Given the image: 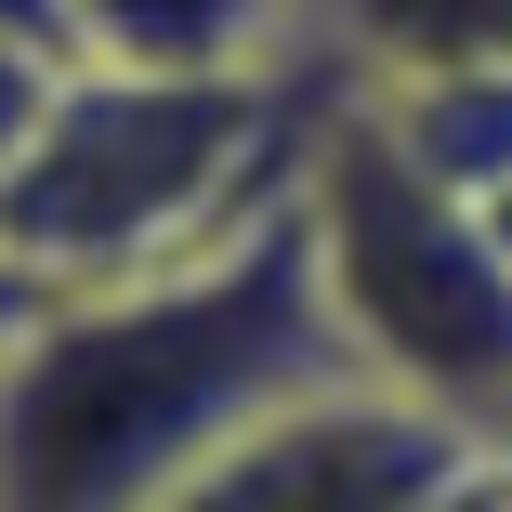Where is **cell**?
Returning a JSON list of instances; mask_svg holds the SVG:
<instances>
[{
	"label": "cell",
	"mask_w": 512,
	"mask_h": 512,
	"mask_svg": "<svg viewBox=\"0 0 512 512\" xmlns=\"http://www.w3.org/2000/svg\"><path fill=\"white\" fill-rule=\"evenodd\" d=\"M368 381L302 184L224 250L158 263L132 289H66L0 355V512H171L276 407Z\"/></svg>",
	"instance_id": "6da1fadb"
},
{
	"label": "cell",
	"mask_w": 512,
	"mask_h": 512,
	"mask_svg": "<svg viewBox=\"0 0 512 512\" xmlns=\"http://www.w3.org/2000/svg\"><path fill=\"white\" fill-rule=\"evenodd\" d=\"M302 145H316V119L289 132L263 66H119V53H92V66H66L40 145L0 184V250L53 302L132 289L158 263H197L237 224H263L302 184Z\"/></svg>",
	"instance_id": "7a4b0ae2"
},
{
	"label": "cell",
	"mask_w": 512,
	"mask_h": 512,
	"mask_svg": "<svg viewBox=\"0 0 512 512\" xmlns=\"http://www.w3.org/2000/svg\"><path fill=\"white\" fill-rule=\"evenodd\" d=\"M302 211H316L329 316L368 381L447 407L486 447L512 407V237L499 211L447 197L421 158L394 145L381 106H329L302 145Z\"/></svg>",
	"instance_id": "3957f363"
},
{
	"label": "cell",
	"mask_w": 512,
	"mask_h": 512,
	"mask_svg": "<svg viewBox=\"0 0 512 512\" xmlns=\"http://www.w3.org/2000/svg\"><path fill=\"white\" fill-rule=\"evenodd\" d=\"M473 473H486V447L447 407L394 394V381H329V394L276 407L263 434H237L171 512H434Z\"/></svg>",
	"instance_id": "277c9868"
},
{
	"label": "cell",
	"mask_w": 512,
	"mask_h": 512,
	"mask_svg": "<svg viewBox=\"0 0 512 512\" xmlns=\"http://www.w3.org/2000/svg\"><path fill=\"white\" fill-rule=\"evenodd\" d=\"M329 27L381 92L407 79H512V0H329Z\"/></svg>",
	"instance_id": "5b68a950"
},
{
	"label": "cell",
	"mask_w": 512,
	"mask_h": 512,
	"mask_svg": "<svg viewBox=\"0 0 512 512\" xmlns=\"http://www.w3.org/2000/svg\"><path fill=\"white\" fill-rule=\"evenodd\" d=\"M53 92H66V53H40V40H14V27H0V184H14V158L40 145Z\"/></svg>",
	"instance_id": "8992f818"
},
{
	"label": "cell",
	"mask_w": 512,
	"mask_h": 512,
	"mask_svg": "<svg viewBox=\"0 0 512 512\" xmlns=\"http://www.w3.org/2000/svg\"><path fill=\"white\" fill-rule=\"evenodd\" d=\"M40 316H53V289H40V276H27L14 250H0V355H14V342H27Z\"/></svg>",
	"instance_id": "52a82bcc"
},
{
	"label": "cell",
	"mask_w": 512,
	"mask_h": 512,
	"mask_svg": "<svg viewBox=\"0 0 512 512\" xmlns=\"http://www.w3.org/2000/svg\"><path fill=\"white\" fill-rule=\"evenodd\" d=\"M434 512H512V473H499V460H486V473H473V486H447V499H434Z\"/></svg>",
	"instance_id": "ba28073f"
}]
</instances>
